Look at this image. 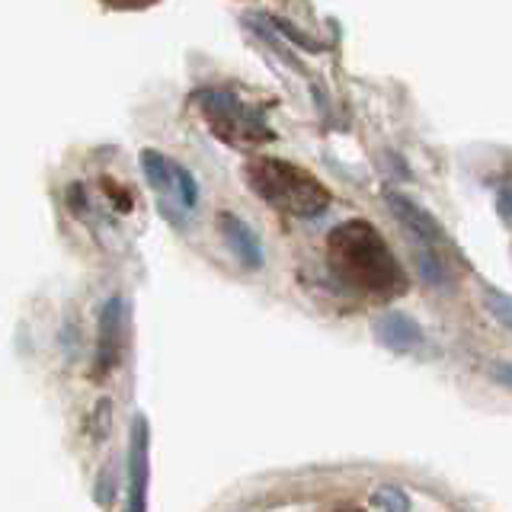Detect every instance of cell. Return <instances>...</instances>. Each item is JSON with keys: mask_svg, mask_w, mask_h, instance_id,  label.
Instances as JSON below:
<instances>
[{"mask_svg": "<svg viewBox=\"0 0 512 512\" xmlns=\"http://www.w3.org/2000/svg\"><path fill=\"white\" fill-rule=\"evenodd\" d=\"M327 256L333 272L349 288L372 298H397L407 292V276L400 269L397 256L384 244L375 224L346 221L330 231Z\"/></svg>", "mask_w": 512, "mask_h": 512, "instance_id": "obj_1", "label": "cell"}, {"mask_svg": "<svg viewBox=\"0 0 512 512\" xmlns=\"http://www.w3.org/2000/svg\"><path fill=\"white\" fill-rule=\"evenodd\" d=\"M244 180L266 205L288 215L317 218L330 208V189L320 183L311 170L288 164V160H279V157L247 160Z\"/></svg>", "mask_w": 512, "mask_h": 512, "instance_id": "obj_2", "label": "cell"}, {"mask_svg": "<svg viewBox=\"0 0 512 512\" xmlns=\"http://www.w3.org/2000/svg\"><path fill=\"white\" fill-rule=\"evenodd\" d=\"M192 103H196V109L202 112L205 125L212 128V135L221 138L224 144H234V148H256V144H266L276 138L260 112L247 106L244 100H237L231 90L205 87L192 96Z\"/></svg>", "mask_w": 512, "mask_h": 512, "instance_id": "obj_3", "label": "cell"}, {"mask_svg": "<svg viewBox=\"0 0 512 512\" xmlns=\"http://www.w3.org/2000/svg\"><path fill=\"white\" fill-rule=\"evenodd\" d=\"M141 173L144 180L151 183V189L157 192L160 199V208L167 212L170 221L183 224V215L189 208L183 205V196H180V186H176V173H173V164L160 154V151H141Z\"/></svg>", "mask_w": 512, "mask_h": 512, "instance_id": "obj_4", "label": "cell"}, {"mask_svg": "<svg viewBox=\"0 0 512 512\" xmlns=\"http://www.w3.org/2000/svg\"><path fill=\"white\" fill-rule=\"evenodd\" d=\"M128 509L132 512H144L148 500V420L144 416H135V426H132V448H128Z\"/></svg>", "mask_w": 512, "mask_h": 512, "instance_id": "obj_5", "label": "cell"}, {"mask_svg": "<svg viewBox=\"0 0 512 512\" xmlns=\"http://www.w3.org/2000/svg\"><path fill=\"white\" fill-rule=\"evenodd\" d=\"M122 356V301L112 298L100 314V340H96V375L106 378Z\"/></svg>", "mask_w": 512, "mask_h": 512, "instance_id": "obj_6", "label": "cell"}, {"mask_svg": "<svg viewBox=\"0 0 512 512\" xmlns=\"http://www.w3.org/2000/svg\"><path fill=\"white\" fill-rule=\"evenodd\" d=\"M384 199H388V205H391V212H394V218L404 224V228L410 231V234H416L423 240V244H442L445 240V231H442V224L432 218L426 208H420L413 199H407V196H400V192H394V189H388L384 192Z\"/></svg>", "mask_w": 512, "mask_h": 512, "instance_id": "obj_7", "label": "cell"}, {"mask_svg": "<svg viewBox=\"0 0 512 512\" xmlns=\"http://www.w3.org/2000/svg\"><path fill=\"white\" fill-rule=\"evenodd\" d=\"M218 224H221L224 244L231 247V253L240 260V266H244V269H260L263 266V244H260V237L253 234L250 224L240 221L231 212H221Z\"/></svg>", "mask_w": 512, "mask_h": 512, "instance_id": "obj_8", "label": "cell"}, {"mask_svg": "<svg viewBox=\"0 0 512 512\" xmlns=\"http://www.w3.org/2000/svg\"><path fill=\"white\" fill-rule=\"evenodd\" d=\"M375 336H378V343L388 346L391 352H410L423 343V327L407 314L388 311L375 320Z\"/></svg>", "mask_w": 512, "mask_h": 512, "instance_id": "obj_9", "label": "cell"}, {"mask_svg": "<svg viewBox=\"0 0 512 512\" xmlns=\"http://www.w3.org/2000/svg\"><path fill=\"white\" fill-rule=\"evenodd\" d=\"M416 269H420V279L429 285V288H448L452 285V276H448L445 263L439 260L436 253H432L426 244L416 250Z\"/></svg>", "mask_w": 512, "mask_h": 512, "instance_id": "obj_10", "label": "cell"}, {"mask_svg": "<svg viewBox=\"0 0 512 512\" xmlns=\"http://www.w3.org/2000/svg\"><path fill=\"white\" fill-rule=\"evenodd\" d=\"M100 192H103V199L109 202V212H116V215H128V212H135V208H138L135 192L128 189L125 183L100 180Z\"/></svg>", "mask_w": 512, "mask_h": 512, "instance_id": "obj_11", "label": "cell"}, {"mask_svg": "<svg viewBox=\"0 0 512 512\" xmlns=\"http://www.w3.org/2000/svg\"><path fill=\"white\" fill-rule=\"evenodd\" d=\"M372 506L375 509H388V512H407L413 503L400 487H378L375 496H372Z\"/></svg>", "mask_w": 512, "mask_h": 512, "instance_id": "obj_12", "label": "cell"}, {"mask_svg": "<svg viewBox=\"0 0 512 512\" xmlns=\"http://www.w3.org/2000/svg\"><path fill=\"white\" fill-rule=\"evenodd\" d=\"M487 308L506 330H512V298L509 295L496 292V288H487Z\"/></svg>", "mask_w": 512, "mask_h": 512, "instance_id": "obj_13", "label": "cell"}, {"mask_svg": "<svg viewBox=\"0 0 512 512\" xmlns=\"http://www.w3.org/2000/svg\"><path fill=\"white\" fill-rule=\"evenodd\" d=\"M173 173H176V186H180V196H183V205L189 208H196V202H199V186H196V176H192L186 167H180V164H173Z\"/></svg>", "mask_w": 512, "mask_h": 512, "instance_id": "obj_14", "label": "cell"}, {"mask_svg": "<svg viewBox=\"0 0 512 512\" xmlns=\"http://www.w3.org/2000/svg\"><path fill=\"white\" fill-rule=\"evenodd\" d=\"M100 4L106 10H148V7L160 4V0H100Z\"/></svg>", "mask_w": 512, "mask_h": 512, "instance_id": "obj_15", "label": "cell"}, {"mask_svg": "<svg viewBox=\"0 0 512 512\" xmlns=\"http://www.w3.org/2000/svg\"><path fill=\"white\" fill-rule=\"evenodd\" d=\"M496 208H500L503 218H512V189H500V196H496Z\"/></svg>", "mask_w": 512, "mask_h": 512, "instance_id": "obj_16", "label": "cell"}, {"mask_svg": "<svg viewBox=\"0 0 512 512\" xmlns=\"http://www.w3.org/2000/svg\"><path fill=\"white\" fill-rule=\"evenodd\" d=\"M493 378L506 384V388H512V365L509 362H500V365H493Z\"/></svg>", "mask_w": 512, "mask_h": 512, "instance_id": "obj_17", "label": "cell"}]
</instances>
